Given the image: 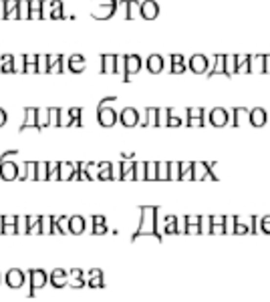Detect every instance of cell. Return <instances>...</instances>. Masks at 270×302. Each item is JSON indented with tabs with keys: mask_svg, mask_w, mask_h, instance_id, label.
<instances>
[{
	"mask_svg": "<svg viewBox=\"0 0 270 302\" xmlns=\"http://www.w3.org/2000/svg\"><path fill=\"white\" fill-rule=\"evenodd\" d=\"M69 284H71L73 288H83V286H87V282L83 280V270H79V268H75V270H71Z\"/></svg>",
	"mask_w": 270,
	"mask_h": 302,
	"instance_id": "5bb4252c",
	"label": "cell"
},
{
	"mask_svg": "<svg viewBox=\"0 0 270 302\" xmlns=\"http://www.w3.org/2000/svg\"><path fill=\"white\" fill-rule=\"evenodd\" d=\"M50 125V113L48 109H39V131L46 129Z\"/></svg>",
	"mask_w": 270,
	"mask_h": 302,
	"instance_id": "44dd1931",
	"label": "cell"
},
{
	"mask_svg": "<svg viewBox=\"0 0 270 302\" xmlns=\"http://www.w3.org/2000/svg\"><path fill=\"white\" fill-rule=\"evenodd\" d=\"M55 222H57V230L61 234H71V217L69 216H61Z\"/></svg>",
	"mask_w": 270,
	"mask_h": 302,
	"instance_id": "ac0fdd59",
	"label": "cell"
},
{
	"mask_svg": "<svg viewBox=\"0 0 270 302\" xmlns=\"http://www.w3.org/2000/svg\"><path fill=\"white\" fill-rule=\"evenodd\" d=\"M24 284V272L19 270V268H12V270L6 272V286L10 288H22Z\"/></svg>",
	"mask_w": 270,
	"mask_h": 302,
	"instance_id": "3957f363",
	"label": "cell"
},
{
	"mask_svg": "<svg viewBox=\"0 0 270 302\" xmlns=\"http://www.w3.org/2000/svg\"><path fill=\"white\" fill-rule=\"evenodd\" d=\"M93 234H103L107 228H105V217H101V216H95L93 217Z\"/></svg>",
	"mask_w": 270,
	"mask_h": 302,
	"instance_id": "d4e9b609",
	"label": "cell"
},
{
	"mask_svg": "<svg viewBox=\"0 0 270 302\" xmlns=\"http://www.w3.org/2000/svg\"><path fill=\"white\" fill-rule=\"evenodd\" d=\"M39 129V109L35 107H26L24 109V121L21 123V131L24 129Z\"/></svg>",
	"mask_w": 270,
	"mask_h": 302,
	"instance_id": "7a4b0ae2",
	"label": "cell"
},
{
	"mask_svg": "<svg viewBox=\"0 0 270 302\" xmlns=\"http://www.w3.org/2000/svg\"><path fill=\"white\" fill-rule=\"evenodd\" d=\"M37 179H48V161H37Z\"/></svg>",
	"mask_w": 270,
	"mask_h": 302,
	"instance_id": "cb8c5ba5",
	"label": "cell"
},
{
	"mask_svg": "<svg viewBox=\"0 0 270 302\" xmlns=\"http://www.w3.org/2000/svg\"><path fill=\"white\" fill-rule=\"evenodd\" d=\"M97 117H99V123H101V125H105V127H109V125L115 123V111L109 109V107H105V103H101V105H99V113H97Z\"/></svg>",
	"mask_w": 270,
	"mask_h": 302,
	"instance_id": "ba28073f",
	"label": "cell"
},
{
	"mask_svg": "<svg viewBox=\"0 0 270 302\" xmlns=\"http://www.w3.org/2000/svg\"><path fill=\"white\" fill-rule=\"evenodd\" d=\"M77 167L71 161H61V179H73Z\"/></svg>",
	"mask_w": 270,
	"mask_h": 302,
	"instance_id": "9a60e30c",
	"label": "cell"
},
{
	"mask_svg": "<svg viewBox=\"0 0 270 302\" xmlns=\"http://www.w3.org/2000/svg\"><path fill=\"white\" fill-rule=\"evenodd\" d=\"M154 10H156V8L151 6V4H147V6H145V14H154Z\"/></svg>",
	"mask_w": 270,
	"mask_h": 302,
	"instance_id": "d6a6232c",
	"label": "cell"
},
{
	"mask_svg": "<svg viewBox=\"0 0 270 302\" xmlns=\"http://www.w3.org/2000/svg\"><path fill=\"white\" fill-rule=\"evenodd\" d=\"M67 69H69L71 73H83L87 69V61L83 55H71L69 61H67Z\"/></svg>",
	"mask_w": 270,
	"mask_h": 302,
	"instance_id": "8992f818",
	"label": "cell"
},
{
	"mask_svg": "<svg viewBox=\"0 0 270 302\" xmlns=\"http://www.w3.org/2000/svg\"><path fill=\"white\" fill-rule=\"evenodd\" d=\"M0 71L2 73H16V59L12 55H2L0 57Z\"/></svg>",
	"mask_w": 270,
	"mask_h": 302,
	"instance_id": "7c38bea8",
	"label": "cell"
},
{
	"mask_svg": "<svg viewBox=\"0 0 270 302\" xmlns=\"http://www.w3.org/2000/svg\"><path fill=\"white\" fill-rule=\"evenodd\" d=\"M85 230V220L81 216H73L71 217V234H83Z\"/></svg>",
	"mask_w": 270,
	"mask_h": 302,
	"instance_id": "d6986e66",
	"label": "cell"
},
{
	"mask_svg": "<svg viewBox=\"0 0 270 302\" xmlns=\"http://www.w3.org/2000/svg\"><path fill=\"white\" fill-rule=\"evenodd\" d=\"M99 6H115V0H95Z\"/></svg>",
	"mask_w": 270,
	"mask_h": 302,
	"instance_id": "1f68e13d",
	"label": "cell"
},
{
	"mask_svg": "<svg viewBox=\"0 0 270 302\" xmlns=\"http://www.w3.org/2000/svg\"><path fill=\"white\" fill-rule=\"evenodd\" d=\"M4 234H19V216L4 217Z\"/></svg>",
	"mask_w": 270,
	"mask_h": 302,
	"instance_id": "2e32d148",
	"label": "cell"
},
{
	"mask_svg": "<svg viewBox=\"0 0 270 302\" xmlns=\"http://www.w3.org/2000/svg\"><path fill=\"white\" fill-rule=\"evenodd\" d=\"M6 121H8V115H6V111H4V109H0V127L6 125Z\"/></svg>",
	"mask_w": 270,
	"mask_h": 302,
	"instance_id": "4dcf8cb0",
	"label": "cell"
},
{
	"mask_svg": "<svg viewBox=\"0 0 270 302\" xmlns=\"http://www.w3.org/2000/svg\"><path fill=\"white\" fill-rule=\"evenodd\" d=\"M24 73H41V57L39 55H22Z\"/></svg>",
	"mask_w": 270,
	"mask_h": 302,
	"instance_id": "30bf717a",
	"label": "cell"
},
{
	"mask_svg": "<svg viewBox=\"0 0 270 302\" xmlns=\"http://www.w3.org/2000/svg\"><path fill=\"white\" fill-rule=\"evenodd\" d=\"M101 276H103V274H101V270H97V268H95V270H91L89 272V280H87V286L89 288L103 286V280H101Z\"/></svg>",
	"mask_w": 270,
	"mask_h": 302,
	"instance_id": "e0dca14e",
	"label": "cell"
},
{
	"mask_svg": "<svg viewBox=\"0 0 270 302\" xmlns=\"http://www.w3.org/2000/svg\"><path fill=\"white\" fill-rule=\"evenodd\" d=\"M137 63H139L137 59H133V57H129V59H127V71H129V73H133V71H137V66H139Z\"/></svg>",
	"mask_w": 270,
	"mask_h": 302,
	"instance_id": "f1b7e54d",
	"label": "cell"
},
{
	"mask_svg": "<svg viewBox=\"0 0 270 302\" xmlns=\"http://www.w3.org/2000/svg\"><path fill=\"white\" fill-rule=\"evenodd\" d=\"M19 175H21V167L14 161H10V159L0 161V177L2 179L12 181V179H19Z\"/></svg>",
	"mask_w": 270,
	"mask_h": 302,
	"instance_id": "6da1fadb",
	"label": "cell"
},
{
	"mask_svg": "<svg viewBox=\"0 0 270 302\" xmlns=\"http://www.w3.org/2000/svg\"><path fill=\"white\" fill-rule=\"evenodd\" d=\"M19 8H21V0H4L2 2V19H21Z\"/></svg>",
	"mask_w": 270,
	"mask_h": 302,
	"instance_id": "277c9868",
	"label": "cell"
},
{
	"mask_svg": "<svg viewBox=\"0 0 270 302\" xmlns=\"http://www.w3.org/2000/svg\"><path fill=\"white\" fill-rule=\"evenodd\" d=\"M16 155H19V151H16V149H12V151H6V153H2V155H0V161L12 159V157H16Z\"/></svg>",
	"mask_w": 270,
	"mask_h": 302,
	"instance_id": "f546056e",
	"label": "cell"
},
{
	"mask_svg": "<svg viewBox=\"0 0 270 302\" xmlns=\"http://www.w3.org/2000/svg\"><path fill=\"white\" fill-rule=\"evenodd\" d=\"M19 179H37V161H24Z\"/></svg>",
	"mask_w": 270,
	"mask_h": 302,
	"instance_id": "8fae6325",
	"label": "cell"
},
{
	"mask_svg": "<svg viewBox=\"0 0 270 302\" xmlns=\"http://www.w3.org/2000/svg\"><path fill=\"white\" fill-rule=\"evenodd\" d=\"M0 280H2V276H0Z\"/></svg>",
	"mask_w": 270,
	"mask_h": 302,
	"instance_id": "e575fe53",
	"label": "cell"
},
{
	"mask_svg": "<svg viewBox=\"0 0 270 302\" xmlns=\"http://www.w3.org/2000/svg\"><path fill=\"white\" fill-rule=\"evenodd\" d=\"M101 71L103 73H111V71H115V66H113V63H115V57H111V55H105V57H101Z\"/></svg>",
	"mask_w": 270,
	"mask_h": 302,
	"instance_id": "603a6c76",
	"label": "cell"
},
{
	"mask_svg": "<svg viewBox=\"0 0 270 302\" xmlns=\"http://www.w3.org/2000/svg\"><path fill=\"white\" fill-rule=\"evenodd\" d=\"M28 14H30V0H21L19 16H21V19H28Z\"/></svg>",
	"mask_w": 270,
	"mask_h": 302,
	"instance_id": "83f0119b",
	"label": "cell"
},
{
	"mask_svg": "<svg viewBox=\"0 0 270 302\" xmlns=\"http://www.w3.org/2000/svg\"><path fill=\"white\" fill-rule=\"evenodd\" d=\"M45 12H43V0H30V14H28V19L30 21H39L43 19Z\"/></svg>",
	"mask_w": 270,
	"mask_h": 302,
	"instance_id": "4fadbf2b",
	"label": "cell"
},
{
	"mask_svg": "<svg viewBox=\"0 0 270 302\" xmlns=\"http://www.w3.org/2000/svg\"><path fill=\"white\" fill-rule=\"evenodd\" d=\"M113 12H115V6H99L93 12V16H95V19H109Z\"/></svg>",
	"mask_w": 270,
	"mask_h": 302,
	"instance_id": "7402d4cb",
	"label": "cell"
},
{
	"mask_svg": "<svg viewBox=\"0 0 270 302\" xmlns=\"http://www.w3.org/2000/svg\"><path fill=\"white\" fill-rule=\"evenodd\" d=\"M48 179H61V161H48Z\"/></svg>",
	"mask_w": 270,
	"mask_h": 302,
	"instance_id": "ffe728a7",
	"label": "cell"
},
{
	"mask_svg": "<svg viewBox=\"0 0 270 302\" xmlns=\"http://www.w3.org/2000/svg\"><path fill=\"white\" fill-rule=\"evenodd\" d=\"M50 284H53L55 288H65L67 284H69V274H67L63 268H57V270L50 272Z\"/></svg>",
	"mask_w": 270,
	"mask_h": 302,
	"instance_id": "9c48e42d",
	"label": "cell"
},
{
	"mask_svg": "<svg viewBox=\"0 0 270 302\" xmlns=\"http://www.w3.org/2000/svg\"><path fill=\"white\" fill-rule=\"evenodd\" d=\"M135 119H137V115H135V111H131V109H125V111H123V115H121V121H123L125 125L135 123Z\"/></svg>",
	"mask_w": 270,
	"mask_h": 302,
	"instance_id": "4316f807",
	"label": "cell"
},
{
	"mask_svg": "<svg viewBox=\"0 0 270 302\" xmlns=\"http://www.w3.org/2000/svg\"><path fill=\"white\" fill-rule=\"evenodd\" d=\"M0 234H4V217H0Z\"/></svg>",
	"mask_w": 270,
	"mask_h": 302,
	"instance_id": "836d02e7",
	"label": "cell"
},
{
	"mask_svg": "<svg viewBox=\"0 0 270 302\" xmlns=\"http://www.w3.org/2000/svg\"><path fill=\"white\" fill-rule=\"evenodd\" d=\"M46 272L45 270H30V296L35 294L37 288H43L46 284Z\"/></svg>",
	"mask_w": 270,
	"mask_h": 302,
	"instance_id": "5b68a950",
	"label": "cell"
},
{
	"mask_svg": "<svg viewBox=\"0 0 270 302\" xmlns=\"http://www.w3.org/2000/svg\"><path fill=\"white\" fill-rule=\"evenodd\" d=\"M45 8H48V19L53 21H59V19H65V12H63V2L61 0H50V2H43Z\"/></svg>",
	"mask_w": 270,
	"mask_h": 302,
	"instance_id": "52a82bcc",
	"label": "cell"
},
{
	"mask_svg": "<svg viewBox=\"0 0 270 302\" xmlns=\"http://www.w3.org/2000/svg\"><path fill=\"white\" fill-rule=\"evenodd\" d=\"M69 113H71L73 121H75V127H83V119H81L83 109H81V107H71V109H69Z\"/></svg>",
	"mask_w": 270,
	"mask_h": 302,
	"instance_id": "484cf974",
	"label": "cell"
}]
</instances>
